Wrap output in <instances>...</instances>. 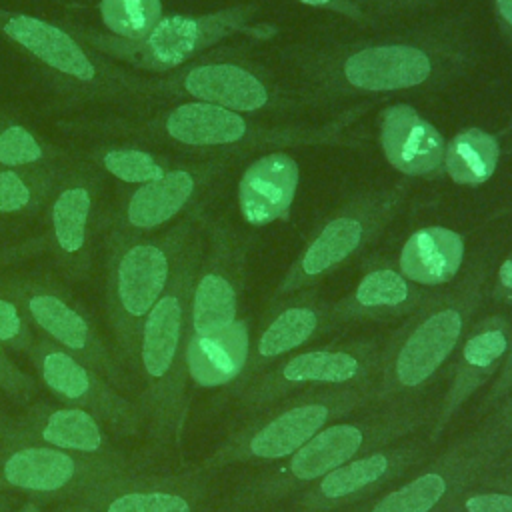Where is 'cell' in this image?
<instances>
[{
	"label": "cell",
	"instance_id": "f35d334b",
	"mask_svg": "<svg viewBox=\"0 0 512 512\" xmlns=\"http://www.w3.org/2000/svg\"><path fill=\"white\" fill-rule=\"evenodd\" d=\"M510 392H512V322L508 326V346H506L502 366L480 404V412H486V410L498 406L500 402H504L510 396Z\"/></svg>",
	"mask_w": 512,
	"mask_h": 512
},
{
	"label": "cell",
	"instance_id": "8d00e7d4",
	"mask_svg": "<svg viewBox=\"0 0 512 512\" xmlns=\"http://www.w3.org/2000/svg\"><path fill=\"white\" fill-rule=\"evenodd\" d=\"M0 390L16 404L26 406L38 394L36 380L22 372L10 358L6 348L0 344Z\"/></svg>",
	"mask_w": 512,
	"mask_h": 512
},
{
	"label": "cell",
	"instance_id": "277c9868",
	"mask_svg": "<svg viewBox=\"0 0 512 512\" xmlns=\"http://www.w3.org/2000/svg\"><path fill=\"white\" fill-rule=\"evenodd\" d=\"M434 408L412 400L376 404V410L356 418L336 420L316 432L296 452L280 460L270 472L242 484L224 512H260L288 496H296L322 476L352 458L414 436L432 422Z\"/></svg>",
	"mask_w": 512,
	"mask_h": 512
},
{
	"label": "cell",
	"instance_id": "f1b7e54d",
	"mask_svg": "<svg viewBox=\"0 0 512 512\" xmlns=\"http://www.w3.org/2000/svg\"><path fill=\"white\" fill-rule=\"evenodd\" d=\"M464 262V236L446 226H424L414 230L400 254L398 270L424 288L448 286Z\"/></svg>",
	"mask_w": 512,
	"mask_h": 512
},
{
	"label": "cell",
	"instance_id": "e575fe53",
	"mask_svg": "<svg viewBox=\"0 0 512 512\" xmlns=\"http://www.w3.org/2000/svg\"><path fill=\"white\" fill-rule=\"evenodd\" d=\"M444 512H512V482L484 478L458 494Z\"/></svg>",
	"mask_w": 512,
	"mask_h": 512
},
{
	"label": "cell",
	"instance_id": "ab89813d",
	"mask_svg": "<svg viewBox=\"0 0 512 512\" xmlns=\"http://www.w3.org/2000/svg\"><path fill=\"white\" fill-rule=\"evenodd\" d=\"M298 2L304 6H310V8L338 14L362 28H378V24L370 18V14L364 10V6L356 0H298Z\"/></svg>",
	"mask_w": 512,
	"mask_h": 512
},
{
	"label": "cell",
	"instance_id": "d6a6232c",
	"mask_svg": "<svg viewBox=\"0 0 512 512\" xmlns=\"http://www.w3.org/2000/svg\"><path fill=\"white\" fill-rule=\"evenodd\" d=\"M72 160L76 158H72L68 150L48 142L34 128L0 110V166L38 168Z\"/></svg>",
	"mask_w": 512,
	"mask_h": 512
},
{
	"label": "cell",
	"instance_id": "4dcf8cb0",
	"mask_svg": "<svg viewBox=\"0 0 512 512\" xmlns=\"http://www.w3.org/2000/svg\"><path fill=\"white\" fill-rule=\"evenodd\" d=\"M72 162L38 168L0 166V216H30L46 208Z\"/></svg>",
	"mask_w": 512,
	"mask_h": 512
},
{
	"label": "cell",
	"instance_id": "2e32d148",
	"mask_svg": "<svg viewBox=\"0 0 512 512\" xmlns=\"http://www.w3.org/2000/svg\"><path fill=\"white\" fill-rule=\"evenodd\" d=\"M230 156L180 160L166 174L124 192L116 208L100 220L104 244L160 232L200 206V198L230 170Z\"/></svg>",
	"mask_w": 512,
	"mask_h": 512
},
{
	"label": "cell",
	"instance_id": "e0dca14e",
	"mask_svg": "<svg viewBox=\"0 0 512 512\" xmlns=\"http://www.w3.org/2000/svg\"><path fill=\"white\" fill-rule=\"evenodd\" d=\"M382 348L380 340L360 338L296 350L230 394L242 406L258 410L308 388L376 382Z\"/></svg>",
	"mask_w": 512,
	"mask_h": 512
},
{
	"label": "cell",
	"instance_id": "52a82bcc",
	"mask_svg": "<svg viewBox=\"0 0 512 512\" xmlns=\"http://www.w3.org/2000/svg\"><path fill=\"white\" fill-rule=\"evenodd\" d=\"M0 36L26 54L62 92L82 102L142 108L156 102L152 78L96 52L60 22L0 6Z\"/></svg>",
	"mask_w": 512,
	"mask_h": 512
},
{
	"label": "cell",
	"instance_id": "7bdbcfd3",
	"mask_svg": "<svg viewBox=\"0 0 512 512\" xmlns=\"http://www.w3.org/2000/svg\"><path fill=\"white\" fill-rule=\"evenodd\" d=\"M508 402H500V410H498V420L504 424V428L508 430L510 434V440H512V398H506Z\"/></svg>",
	"mask_w": 512,
	"mask_h": 512
},
{
	"label": "cell",
	"instance_id": "83f0119b",
	"mask_svg": "<svg viewBox=\"0 0 512 512\" xmlns=\"http://www.w3.org/2000/svg\"><path fill=\"white\" fill-rule=\"evenodd\" d=\"M252 346L248 318H236L222 330L188 334L186 374L198 388L236 384L246 368Z\"/></svg>",
	"mask_w": 512,
	"mask_h": 512
},
{
	"label": "cell",
	"instance_id": "ac0fdd59",
	"mask_svg": "<svg viewBox=\"0 0 512 512\" xmlns=\"http://www.w3.org/2000/svg\"><path fill=\"white\" fill-rule=\"evenodd\" d=\"M38 382L56 402L90 412L116 436L142 434V420L132 398L124 396L106 376L76 354L36 336L28 352Z\"/></svg>",
	"mask_w": 512,
	"mask_h": 512
},
{
	"label": "cell",
	"instance_id": "ba28073f",
	"mask_svg": "<svg viewBox=\"0 0 512 512\" xmlns=\"http://www.w3.org/2000/svg\"><path fill=\"white\" fill-rule=\"evenodd\" d=\"M376 404L374 382L308 388L280 398L232 430L200 464L218 472L232 464L280 462L324 426Z\"/></svg>",
	"mask_w": 512,
	"mask_h": 512
},
{
	"label": "cell",
	"instance_id": "484cf974",
	"mask_svg": "<svg viewBox=\"0 0 512 512\" xmlns=\"http://www.w3.org/2000/svg\"><path fill=\"white\" fill-rule=\"evenodd\" d=\"M378 142L386 162L406 178L432 180L444 174V136L406 102L380 112Z\"/></svg>",
	"mask_w": 512,
	"mask_h": 512
},
{
	"label": "cell",
	"instance_id": "44dd1931",
	"mask_svg": "<svg viewBox=\"0 0 512 512\" xmlns=\"http://www.w3.org/2000/svg\"><path fill=\"white\" fill-rule=\"evenodd\" d=\"M212 474L202 466L170 474L136 470L100 484L78 502L98 512H208Z\"/></svg>",
	"mask_w": 512,
	"mask_h": 512
},
{
	"label": "cell",
	"instance_id": "8fae6325",
	"mask_svg": "<svg viewBox=\"0 0 512 512\" xmlns=\"http://www.w3.org/2000/svg\"><path fill=\"white\" fill-rule=\"evenodd\" d=\"M260 10V4L246 2L200 14H168L140 40L116 38L74 22L62 24L90 48L112 60L124 62L134 70L168 74L236 34H252L256 38L272 36L262 32L268 26L256 24Z\"/></svg>",
	"mask_w": 512,
	"mask_h": 512
},
{
	"label": "cell",
	"instance_id": "3957f363",
	"mask_svg": "<svg viewBox=\"0 0 512 512\" xmlns=\"http://www.w3.org/2000/svg\"><path fill=\"white\" fill-rule=\"evenodd\" d=\"M204 228V224H202ZM202 228L182 250L168 288L144 318L138 342L136 406L146 432L148 456L178 450L188 416V310L204 248Z\"/></svg>",
	"mask_w": 512,
	"mask_h": 512
},
{
	"label": "cell",
	"instance_id": "6da1fadb",
	"mask_svg": "<svg viewBox=\"0 0 512 512\" xmlns=\"http://www.w3.org/2000/svg\"><path fill=\"white\" fill-rule=\"evenodd\" d=\"M474 62L472 32L456 16L358 38L294 42L278 50L282 76L316 110L350 100L436 92L460 80Z\"/></svg>",
	"mask_w": 512,
	"mask_h": 512
},
{
	"label": "cell",
	"instance_id": "f6af8a7d",
	"mask_svg": "<svg viewBox=\"0 0 512 512\" xmlns=\"http://www.w3.org/2000/svg\"><path fill=\"white\" fill-rule=\"evenodd\" d=\"M4 422H6V412L0 408V456H2V450H4V436H2Z\"/></svg>",
	"mask_w": 512,
	"mask_h": 512
},
{
	"label": "cell",
	"instance_id": "8992f818",
	"mask_svg": "<svg viewBox=\"0 0 512 512\" xmlns=\"http://www.w3.org/2000/svg\"><path fill=\"white\" fill-rule=\"evenodd\" d=\"M204 220L200 204L162 232L106 246L104 310L110 346L132 382H136L144 318L168 288L182 250Z\"/></svg>",
	"mask_w": 512,
	"mask_h": 512
},
{
	"label": "cell",
	"instance_id": "cb8c5ba5",
	"mask_svg": "<svg viewBox=\"0 0 512 512\" xmlns=\"http://www.w3.org/2000/svg\"><path fill=\"white\" fill-rule=\"evenodd\" d=\"M6 444H44L88 456H128L116 448L108 430L90 412L52 402H28L20 414H6Z\"/></svg>",
	"mask_w": 512,
	"mask_h": 512
},
{
	"label": "cell",
	"instance_id": "d6986e66",
	"mask_svg": "<svg viewBox=\"0 0 512 512\" xmlns=\"http://www.w3.org/2000/svg\"><path fill=\"white\" fill-rule=\"evenodd\" d=\"M432 446L428 438L414 436L360 454L298 492L294 502L316 512L364 504L420 468L432 454Z\"/></svg>",
	"mask_w": 512,
	"mask_h": 512
},
{
	"label": "cell",
	"instance_id": "603a6c76",
	"mask_svg": "<svg viewBox=\"0 0 512 512\" xmlns=\"http://www.w3.org/2000/svg\"><path fill=\"white\" fill-rule=\"evenodd\" d=\"M508 326L510 320L504 314H490L472 324L466 332L458 346L446 392L434 408L428 428V440L432 444L440 440L462 406L496 378L508 346Z\"/></svg>",
	"mask_w": 512,
	"mask_h": 512
},
{
	"label": "cell",
	"instance_id": "7a4b0ae2",
	"mask_svg": "<svg viewBox=\"0 0 512 512\" xmlns=\"http://www.w3.org/2000/svg\"><path fill=\"white\" fill-rule=\"evenodd\" d=\"M374 102H356L342 112L308 120H278L242 114L206 102L178 100L152 114L74 118L60 122L62 130L100 138L126 140L154 148H172L182 154L240 158L254 152H274L310 146H354V126Z\"/></svg>",
	"mask_w": 512,
	"mask_h": 512
},
{
	"label": "cell",
	"instance_id": "5bb4252c",
	"mask_svg": "<svg viewBox=\"0 0 512 512\" xmlns=\"http://www.w3.org/2000/svg\"><path fill=\"white\" fill-rule=\"evenodd\" d=\"M0 292L22 308L38 336L88 362L120 392L134 388L132 378L116 360L110 342L104 340L88 310L56 278L8 274L0 278Z\"/></svg>",
	"mask_w": 512,
	"mask_h": 512
},
{
	"label": "cell",
	"instance_id": "4fadbf2b",
	"mask_svg": "<svg viewBox=\"0 0 512 512\" xmlns=\"http://www.w3.org/2000/svg\"><path fill=\"white\" fill-rule=\"evenodd\" d=\"M102 174L86 160H74L46 204L42 232L0 254V264H14L48 254L66 280L78 282L92 270L94 240L100 228L98 200Z\"/></svg>",
	"mask_w": 512,
	"mask_h": 512
},
{
	"label": "cell",
	"instance_id": "4316f807",
	"mask_svg": "<svg viewBox=\"0 0 512 512\" xmlns=\"http://www.w3.org/2000/svg\"><path fill=\"white\" fill-rule=\"evenodd\" d=\"M300 182V168L286 150L254 158L238 180V210L250 226L288 222Z\"/></svg>",
	"mask_w": 512,
	"mask_h": 512
},
{
	"label": "cell",
	"instance_id": "7402d4cb",
	"mask_svg": "<svg viewBox=\"0 0 512 512\" xmlns=\"http://www.w3.org/2000/svg\"><path fill=\"white\" fill-rule=\"evenodd\" d=\"M330 304L316 286L272 300L252 340L244 374L234 388L248 384L282 358L334 330Z\"/></svg>",
	"mask_w": 512,
	"mask_h": 512
},
{
	"label": "cell",
	"instance_id": "5b68a950",
	"mask_svg": "<svg viewBox=\"0 0 512 512\" xmlns=\"http://www.w3.org/2000/svg\"><path fill=\"white\" fill-rule=\"evenodd\" d=\"M488 266L476 260L462 278L432 294L384 342L374 382L376 404L418 394L458 350L484 298Z\"/></svg>",
	"mask_w": 512,
	"mask_h": 512
},
{
	"label": "cell",
	"instance_id": "ee69618b",
	"mask_svg": "<svg viewBox=\"0 0 512 512\" xmlns=\"http://www.w3.org/2000/svg\"><path fill=\"white\" fill-rule=\"evenodd\" d=\"M54 512H98V510H94L92 506H88L84 502H64V506Z\"/></svg>",
	"mask_w": 512,
	"mask_h": 512
},
{
	"label": "cell",
	"instance_id": "1f68e13d",
	"mask_svg": "<svg viewBox=\"0 0 512 512\" xmlns=\"http://www.w3.org/2000/svg\"><path fill=\"white\" fill-rule=\"evenodd\" d=\"M500 160V140L478 126L454 134L446 142L444 174L462 186H480L488 182Z\"/></svg>",
	"mask_w": 512,
	"mask_h": 512
},
{
	"label": "cell",
	"instance_id": "7dc6e473",
	"mask_svg": "<svg viewBox=\"0 0 512 512\" xmlns=\"http://www.w3.org/2000/svg\"><path fill=\"white\" fill-rule=\"evenodd\" d=\"M356 2H360V0H356Z\"/></svg>",
	"mask_w": 512,
	"mask_h": 512
},
{
	"label": "cell",
	"instance_id": "ffe728a7",
	"mask_svg": "<svg viewBox=\"0 0 512 512\" xmlns=\"http://www.w3.org/2000/svg\"><path fill=\"white\" fill-rule=\"evenodd\" d=\"M204 248L192 284L188 334H208L238 318L246 282L248 240L224 220L204 222Z\"/></svg>",
	"mask_w": 512,
	"mask_h": 512
},
{
	"label": "cell",
	"instance_id": "d590c367",
	"mask_svg": "<svg viewBox=\"0 0 512 512\" xmlns=\"http://www.w3.org/2000/svg\"><path fill=\"white\" fill-rule=\"evenodd\" d=\"M36 334L22 308L6 294L0 292V344L8 350L28 354Z\"/></svg>",
	"mask_w": 512,
	"mask_h": 512
},
{
	"label": "cell",
	"instance_id": "f546056e",
	"mask_svg": "<svg viewBox=\"0 0 512 512\" xmlns=\"http://www.w3.org/2000/svg\"><path fill=\"white\" fill-rule=\"evenodd\" d=\"M84 160L130 188L160 178L180 162L152 146L126 140H102L86 150Z\"/></svg>",
	"mask_w": 512,
	"mask_h": 512
},
{
	"label": "cell",
	"instance_id": "836d02e7",
	"mask_svg": "<svg viewBox=\"0 0 512 512\" xmlns=\"http://www.w3.org/2000/svg\"><path fill=\"white\" fill-rule=\"evenodd\" d=\"M100 16L108 34L124 40H140L164 14L162 0H102Z\"/></svg>",
	"mask_w": 512,
	"mask_h": 512
},
{
	"label": "cell",
	"instance_id": "7c38bea8",
	"mask_svg": "<svg viewBox=\"0 0 512 512\" xmlns=\"http://www.w3.org/2000/svg\"><path fill=\"white\" fill-rule=\"evenodd\" d=\"M510 448V434L494 416L352 512H444L458 494L496 472Z\"/></svg>",
	"mask_w": 512,
	"mask_h": 512
},
{
	"label": "cell",
	"instance_id": "30bf717a",
	"mask_svg": "<svg viewBox=\"0 0 512 512\" xmlns=\"http://www.w3.org/2000/svg\"><path fill=\"white\" fill-rule=\"evenodd\" d=\"M412 186L406 180L364 188L332 212L308 234L304 246L280 278L272 300L316 286L374 244L404 210Z\"/></svg>",
	"mask_w": 512,
	"mask_h": 512
},
{
	"label": "cell",
	"instance_id": "60d3db41",
	"mask_svg": "<svg viewBox=\"0 0 512 512\" xmlns=\"http://www.w3.org/2000/svg\"><path fill=\"white\" fill-rule=\"evenodd\" d=\"M492 300L512 306V250L502 260L496 272V282L492 286Z\"/></svg>",
	"mask_w": 512,
	"mask_h": 512
},
{
	"label": "cell",
	"instance_id": "9a60e30c",
	"mask_svg": "<svg viewBox=\"0 0 512 512\" xmlns=\"http://www.w3.org/2000/svg\"><path fill=\"white\" fill-rule=\"evenodd\" d=\"M136 470H144V462L132 456H88L44 444H6L0 456V496L78 502L100 484Z\"/></svg>",
	"mask_w": 512,
	"mask_h": 512
},
{
	"label": "cell",
	"instance_id": "74e56055",
	"mask_svg": "<svg viewBox=\"0 0 512 512\" xmlns=\"http://www.w3.org/2000/svg\"><path fill=\"white\" fill-rule=\"evenodd\" d=\"M440 0H360L370 18L382 26L434 8Z\"/></svg>",
	"mask_w": 512,
	"mask_h": 512
},
{
	"label": "cell",
	"instance_id": "bcb514c9",
	"mask_svg": "<svg viewBox=\"0 0 512 512\" xmlns=\"http://www.w3.org/2000/svg\"><path fill=\"white\" fill-rule=\"evenodd\" d=\"M302 512H316V510H308V508H302Z\"/></svg>",
	"mask_w": 512,
	"mask_h": 512
},
{
	"label": "cell",
	"instance_id": "d4e9b609",
	"mask_svg": "<svg viewBox=\"0 0 512 512\" xmlns=\"http://www.w3.org/2000/svg\"><path fill=\"white\" fill-rule=\"evenodd\" d=\"M430 294V288L410 282L398 266L378 260L366 266L346 296L330 304V322L332 328L356 322H390L412 314Z\"/></svg>",
	"mask_w": 512,
	"mask_h": 512
},
{
	"label": "cell",
	"instance_id": "9c48e42d",
	"mask_svg": "<svg viewBox=\"0 0 512 512\" xmlns=\"http://www.w3.org/2000/svg\"><path fill=\"white\" fill-rule=\"evenodd\" d=\"M152 82L156 100H194L272 118L316 110L278 70L238 48L208 50Z\"/></svg>",
	"mask_w": 512,
	"mask_h": 512
},
{
	"label": "cell",
	"instance_id": "b9f144b4",
	"mask_svg": "<svg viewBox=\"0 0 512 512\" xmlns=\"http://www.w3.org/2000/svg\"><path fill=\"white\" fill-rule=\"evenodd\" d=\"M492 12L500 34L512 46V0H492Z\"/></svg>",
	"mask_w": 512,
	"mask_h": 512
}]
</instances>
